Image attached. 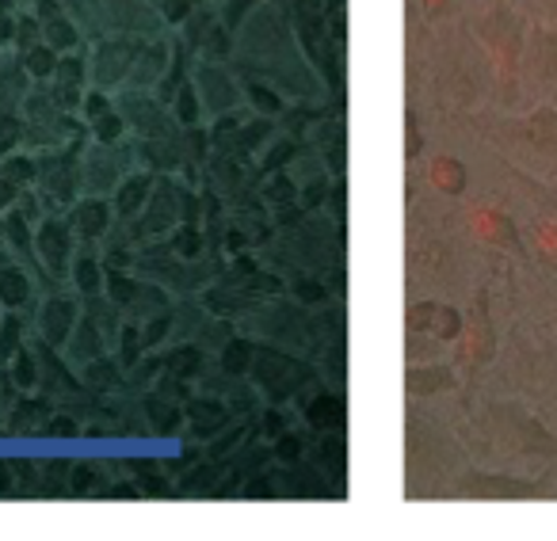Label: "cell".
<instances>
[{"label": "cell", "mask_w": 557, "mask_h": 541, "mask_svg": "<svg viewBox=\"0 0 557 541\" xmlns=\"http://www.w3.org/2000/svg\"><path fill=\"white\" fill-rule=\"evenodd\" d=\"M248 374H252V386L268 397V404H287L295 397L310 393L321 381V374H313L306 363H298V358L283 355L275 348H256L252 370Z\"/></svg>", "instance_id": "cell-1"}, {"label": "cell", "mask_w": 557, "mask_h": 541, "mask_svg": "<svg viewBox=\"0 0 557 541\" xmlns=\"http://www.w3.org/2000/svg\"><path fill=\"white\" fill-rule=\"evenodd\" d=\"M302 416H306V427L313 435H325V431H348V401H344V389H333V386H313L310 393L302 397Z\"/></svg>", "instance_id": "cell-2"}, {"label": "cell", "mask_w": 557, "mask_h": 541, "mask_svg": "<svg viewBox=\"0 0 557 541\" xmlns=\"http://www.w3.org/2000/svg\"><path fill=\"white\" fill-rule=\"evenodd\" d=\"M35 255L42 260V267L58 279L70 275V263H73V229L70 222L62 217H42V225L35 229Z\"/></svg>", "instance_id": "cell-3"}, {"label": "cell", "mask_w": 557, "mask_h": 541, "mask_svg": "<svg viewBox=\"0 0 557 541\" xmlns=\"http://www.w3.org/2000/svg\"><path fill=\"white\" fill-rule=\"evenodd\" d=\"M58 404L42 393H20L16 401L4 408V439H39L42 424L50 419Z\"/></svg>", "instance_id": "cell-4"}, {"label": "cell", "mask_w": 557, "mask_h": 541, "mask_svg": "<svg viewBox=\"0 0 557 541\" xmlns=\"http://www.w3.org/2000/svg\"><path fill=\"white\" fill-rule=\"evenodd\" d=\"M405 328L428 340H458L462 332V313L455 305H440V302H420L405 313Z\"/></svg>", "instance_id": "cell-5"}, {"label": "cell", "mask_w": 557, "mask_h": 541, "mask_svg": "<svg viewBox=\"0 0 557 541\" xmlns=\"http://www.w3.org/2000/svg\"><path fill=\"white\" fill-rule=\"evenodd\" d=\"M230 419H233V412L225 408V401L214 393H199V397L191 393L184 401V427H187V435L199 442H210Z\"/></svg>", "instance_id": "cell-6"}, {"label": "cell", "mask_w": 557, "mask_h": 541, "mask_svg": "<svg viewBox=\"0 0 557 541\" xmlns=\"http://www.w3.org/2000/svg\"><path fill=\"white\" fill-rule=\"evenodd\" d=\"M77 320H81V305L73 302V298H65V294L47 298V302L39 305V325H35L39 336H35V340L62 351L65 340L73 336V328H77Z\"/></svg>", "instance_id": "cell-7"}, {"label": "cell", "mask_w": 557, "mask_h": 541, "mask_svg": "<svg viewBox=\"0 0 557 541\" xmlns=\"http://www.w3.org/2000/svg\"><path fill=\"white\" fill-rule=\"evenodd\" d=\"M313 465L329 477V488H336L333 495H344V485H348V439H344V431L318 435Z\"/></svg>", "instance_id": "cell-8"}, {"label": "cell", "mask_w": 557, "mask_h": 541, "mask_svg": "<svg viewBox=\"0 0 557 541\" xmlns=\"http://www.w3.org/2000/svg\"><path fill=\"white\" fill-rule=\"evenodd\" d=\"M493 355H496V336H493V325H488L485 310H481L478 317H473L470 325H462V332H458V363L478 370V366H485Z\"/></svg>", "instance_id": "cell-9"}, {"label": "cell", "mask_w": 557, "mask_h": 541, "mask_svg": "<svg viewBox=\"0 0 557 541\" xmlns=\"http://www.w3.org/2000/svg\"><path fill=\"white\" fill-rule=\"evenodd\" d=\"M138 412H141V424L153 435H164V439H180V435H184V404L169 401V397H161L157 389L141 397Z\"/></svg>", "instance_id": "cell-10"}, {"label": "cell", "mask_w": 557, "mask_h": 541, "mask_svg": "<svg viewBox=\"0 0 557 541\" xmlns=\"http://www.w3.org/2000/svg\"><path fill=\"white\" fill-rule=\"evenodd\" d=\"M111 222H115V214H111V202L100 199V194H92V199H81L77 206H73V214H70V229H73V237H81V240H100L103 232L111 229Z\"/></svg>", "instance_id": "cell-11"}, {"label": "cell", "mask_w": 557, "mask_h": 541, "mask_svg": "<svg viewBox=\"0 0 557 541\" xmlns=\"http://www.w3.org/2000/svg\"><path fill=\"white\" fill-rule=\"evenodd\" d=\"M108 485H111V473L100 457H73L70 495H77V500H103Z\"/></svg>", "instance_id": "cell-12"}, {"label": "cell", "mask_w": 557, "mask_h": 541, "mask_svg": "<svg viewBox=\"0 0 557 541\" xmlns=\"http://www.w3.org/2000/svg\"><path fill=\"white\" fill-rule=\"evenodd\" d=\"M65 358H70L73 366H85V363H92V358H100V355H108V343H103V332H100V320L96 317H81L77 320V328H73V336L65 340Z\"/></svg>", "instance_id": "cell-13"}, {"label": "cell", "mask_w": 557, "mask_h": 541, "mask_svg": "<svg viewBox=\"0 0 557 541\" xmlns=\"http://www.w3.org/2000/svg\"><path fill=\"white\" fill-rule=\"evenodd\" d=\"M278 488H283V495H287V500H321V495H329L325 492L329 477L313 462L310 465L298 462V465H287V473L278 477Z\"/></svg>", "instance_id": "cell-14"}, {"label": "cell", "mask_w": 557, "mask_h": 541, "mask_svg": "<svg viewBox=\"0 0 557 541\" xmlns=\"http://www.w3.org/2000/svg\"><path fill=\"white\" fill-rule=\"evenodd\" d=\"M149 194H153V176H149V172H134V176H126L123 184H119L111 210H115L123 222H134V217L146 210Z\"/></svg>", "instance_id": "cell-15"}, {"label": "cell", "mask_w": 557, "mask_h": 541, "mask_svg": "<svg viewBox=\"0 0 557 541\" xmlns=\"http://www.w3.org/2000/svg\"><path fill=\"white\" fill-rule=\"evenodd\" d=\"M473 232H478L485 244H493V248H511L516 252L519 248V232H516V225H511V217L508 214H500V210H488V206H481L478 214H473Z\"/></svg>", "instance_id": "cell-16"}, {"label": "cell", "mask_w": 557, "mask_h": 541, "mask_svg": "<svg viewBox=\"0 0 557 541\" xmlns=\"http://www.w3.org/2000/svg\"><path fill=\"white\" fill-rule=\"evenodd\" d=\"M35 298V282L24 267H0V310L9 313H24Z\"/></svg>", "instance_id": "cell-17"}, {"label": "cell", "mask_w": 557, "mask_h": 541, "mask_svg": "<svg viewBox=\"0 0 557 541\" xmlns=\"http://www.w3.org/2000/svg\"><path fill=\"white\" fill-rule=\"evenodd\" d=\"M123 378H126V370L119 366V358H108V355H100V358H92V363L81 366V386L96 397H111L119 386H123Z\"/></svg>", "instance_id": "cell-18"}, {"label": "cell", "mask_w": 557, "mask_h": 541, "mask_svg": "<svg viewBox=\"0 0 557 541\" xmlns=\"http://www.w3.org/2000/svg\"><path fill=\"white\" fill-rule=\"evenodd\" d=\"M252 358H256V340H248V336H230V340L222 343V351H218V370H222L225 378H245V374L252 370Z\"/></svg>", "instance_id": "cell-19"}, {"label": "cell", "mask_w": 557, "mask_h": 541, "mask_svg": "<svg viewBox=\"0 0 557 541\" xmlns=\"http://www.w3.org/2000/svg\"><path fill=\"white\" fill-rule=\"evenodd\" d=\"M103 270L108 267H103L100 255L81 252V255H73V263H70V279L85 298H96V294H103Z\"/></svg>", "instance_id": "cell-20"}, {"label": "cell", "mask_w": 557, "mask_h": 541, "mask_svg": "<svg viewBox=\"0 0 557 541\" xmlns=\"http://www.w3.org/2000/svg\"><path fill=\"white\" fill-rule=\"evenodd\" d=\"M202 363H207V355H202L195 343H180V348H169L161 355V370L176 374V378H184V381H199Z\"/></svg>", "instance_id": "cell-21"}, {"label": "cell", "mask_w": 557, "mask_h": 541, "mask_svg": "<svg viewBox=\"0 0 557 541\" xmlns=\"http://www.w3.org/2000/svg\"><path fill=\"white\" fill-rule=\"evenodd\" d=\"M4 374H9L12 386H16L20 393H39V355H35L32 343L20 348L16 355L4 363Z\"/></svg>", "instance_id": "cell-22"}, {"label": "cell", "mask_w": 557, "mask_h": 541, "mask_svg": "<svg viewBox=\"0 0 557 541\" xmlns=\"http://www.w3.org/2000/svg\"><path fill=\"white\" fill-rule=\"evenodd\" d=\"M218 462H210V457H202V462L187 465V473L176 480L180 492L176 495H214L218 492Z\"/></svg>", "instance_id": "cell-23"}, {"label": "cell", "mask_w": 557, "mask_h": 541, "mask_svg": "<svg viewBox=\"0 0 557 541\" xmlns=\"http://www.w3.org/2000/svg\"><path fill=\"white\" fill-rule=\"evenodd\" d=\"M428 179H432L435 191L443 194H462L466 191V164L458 156H435L428 164Z\"/></svg>", "instance_id": "cell-24"}, {"label": "cell", "mask_w": 557, "mask_h": 541, "mask_svg": "<svg viewBox=\"0 0 557 541\" xmlns=\"http://www.w3.org/2000/svg\"><path fill=\"white\" fill-rule=\"evenodd\" d=\"M450 386H455V374H450L447 366H412V370L405 374V389H409L412 397H432Z\"/></svg>", "instance_id": "cell-25"}, {"label": "cell", "mask_w": 557, "mask_h": 541, "mask_svg": "<svg viewBox=\"0 0 557 541\" xmlns=\"http://www.w3.org/2000/svg\"><path fill=\"white\" fill-rule=\"evenodd\" d=\"M73 457H39V495H70Z\"/></svg>", "instance_id": "cell-26"}, {"label": "cell", "mask_w": 557, "mask_h": 541, "mask_svg": "<svg viewBox=\"0 0 557 541\" xmlns=\"http://www.w3.org/2000/svg\"><path fill=\"white\" fill-rule=\"evenodd\" d=\"M39 439H50V442H77L85 439V419L70 408H54L50 419L42 424V435Z\"/></svg>", "instance_id": "cell-27"}, {"label": "cell", "mask_w": 557, "mask_h": 541, "mask_svg": "<svg viewBox=\"0 0 557 541\" xmlns=\"http://www.w3.org/2000/svg\"><path fill=\"white\" fill-rule=\"evenodd\" d=\"M0 179L9 187H16V191H24L27 184L39 179V161L27 153H4V161H0Z\"/></svg>", "instance_id": "cell-28"}, {"label": "cell", "mask_w": 557, "mask_h": 541, "mask_svg": "<svg viewBox=\"0 0 557 541\" xmlns=\"http://www.w3.org/2000/svg\"><path fill=\"white\" fill-rule=\"evenodd\" d=\"M306 450H310V439H306L302 431H295V427H287L278 439H271V457H275L283 469H287V465L306 462Z\"/></svg>", "instance_id": "cell-29"}, {"label": "cell", "mask_w": 557, "mask_h": 541, "mask_svg": "<svg viewBox=\"0 0 557 541\" xmlns=\"http://www.w3.org/2000/svg\"><path fill=\"white\" fill-rule=\"evenodd\" d=\"M27 325H24V313H9L4 310V317H0V366L9 363L12 355H16L20 348H27Z\"/></svg>", "instance_id": "cell-30"}, {"label": "cell", "mask_w": 557, "mask_h": 541, "mask_svg": "<svg viewBox=\"0 0 557 541\" xmlns=\"http://www.w3.org/2000/svg\"><path fill=\"white\" fill-rule=\"evenodd\" d=\"M321 366H325V370H321V378H325L333 389L348 386V343H344V340L329 343V348H325V363H321Z\"/></svg>", "instance_id": "cell-31"}, {"label": "cell", "mask_w": 557, "mask_h": 541, "mask_svg": "<svg viewBox=\"0 0 557 541\" xmlns=\"http://www.w3.org/2000/svg\"><path fill=\"white\" fill-rule=\"evenodd\" d=\"M58 50H50L47 42H35L32 50H24V73L27 77H35V80H50L54 77V70H58Z\"/></svg>", "instance_id": "cell-32"}, {"label": "cell", "mask_w": 557, "mask_h": 541, "mask_svg": "<svg viewBox=\"0 0 557 541\" xmlns=\"http://www.w3.org/2000/svg\"><path fill=\"white\" fill-rule=\"evenodd\" d=\"M12 477H16V495H39V457L12 454Z\"/></svg>", "instance_id": "cell-33"}, {"label": "cell", "mask_w": 557, "mask_h": 541, "mask_svg": "<svg viewBox=\"0 0 557 541\" xmlns=\"http://www.w3.org/2000/svg\"><path fill=\"white\" fill-rule=\"evenodd\" d=\"M42 42H47L50 50H58V54H65V50L77 47V27H73L65 16L47 20V24H42Z\"/></svg>", "instance_id": "cell-34"}, {"label": "cell", "mask_w": 557, "mask_h": 541, "mask_svg": "<svg viewBox=\"0 0 557 541\" xmlns=\"http://www.w3.org/2000/svg\"><path fill=\"white\" fill-rule=\"evenodd\" d=\"M199 88L195 85H180V92L172 96V111H176V123L180 126H199Z\"/></svg>", "instance_id": "cell-35"}, {"label": "cell", "mask_w": 557, "mask_h": 541, "mask_svg": "<svg viewBox=\"0 0 557 541\" xmlns=\"http://www.w3.org/2000/svg\"><path fill=\"white\" fill-rule=\"evenodd\" d=\"M172 255H180V260H195V255H202V229L199 225L180 222L176 229H172Z\"/></svg>", "instance_id": "cell-36"}, {"label": "cell", "mask_w": 557, "mask_h": 541, "mask_svg": "<svg viewBox=\"0 0 557 541\" xmlns=\"http://www.w3.org/2000/svg\"><path fill=\"white\" fill-rule=\"evenodd\" d=\"M290 427V416L283 412V404H268V408L260 412V419H256V431L263 435V439H278V435Z\"/></svg>", "instance_id": "cell-37"}, {"label": "cell", "mask_w": 557, "mask_h": 541, "mask_svg": "<svg viewBox=\"0 0 557 541\" xmlns=\"http://www.w3.org/2000/svg\"><path fill=\"white\" fill-rule=\"evenodd\" d=\"M88 126H92V138L100 141V146H115V141L123 138V130H126L123 115H115V111H108V115H100L96 123H88Z\"/></svg>", "instance_id": "cell-38"}, {"label": "cell", "mask_w": 557, "mask_h": 541, "mask_svg": "<svg viewBox=\"0 0 557 541\" xmlns=\"http://www.w3.org/2000/svg\"><path fill=\"white\" fill-rule=\"evenodd\" d=\"M248 100H252V108H260L263 115H278L283 111V100H278L271 88H263V85H252L248 88Z\"/></svg>", "instance_id": "cell-39"}, {"label": "cell", "mask_w": 557, "mask_h": 541, "mask_svg": "<svg viewBox=\"0 0 557 541\" xmlns=\"http://www.w3.org/2000/svg\"><path fill=\"white\" fill-rule=\"evenodd\" d=\"M295 294L302 298L306 305H318V302H325V298H329V287L321 279H298L295 282Z\"/></svg>", "instance_id": "cell-40"}, {"label": "cell", "mask_w": 557, "mask_h": 541, "mask_svg": "<svg viewBox=\"0 0 557 541\" xmlns=\"http://www.w3.org/2000/svg\"><path fill=\"white\" fill-rule=\"evenodd\" d=\"M81 111H85L88 123H96V118L111 111V100L103 92H85V96H81Z\"/></svg>", "instance_id": "cell-41"}, {"label": "cell", "mask_w": 557, "mask_h": 541, "mask_svg": "<svg viewBox=\"0 0 557 541\" xmlns=\"http://www.w3.org/2000/svg\"><path fill=\"white\" fill-rule=\"evenodd\" d=\"M420 149H424V134H420V123L417 115H405V153L409 156H420Z\"/></svg>", "instance_id": "cell-42"}, {"label": "cell", "mask_w": 557, "mask_h": 541, "mask_svg": "<svg viewBox=\"0 0 557 541\" xmlns=\"http://www.w3.org/2000/svg\"><path fill=\"white\" fill-rule=\"evenodd\" d=\"M195 0H164V16L172 20V24H184L187 16H191Z\"/></svg>", "instance_id": "cell-43"}, {"label": "cell", "mask_w": 557, "mask_h": 541, "mask_svg": "<svg viewBox=\"0 0 557 541\" xmlns=\"http://www.w3.org/2000/svg\"><path fill=\"white\" fill-rule=\"evenodd\" d=\"M16 495V477H12V462L0 457V500H12Z\"/></svg>", "instance_id": "cell-44"}, {"label": "cell", "mask_w": 557, "mask_h": 541, "mask_svg": "<svg viewBox=\"0 0 557 541\" xmlns=\"http://www.w3.org/2000/svg\"><path fill=\"white\" fill-rule=\"evenodd\" d=\"M539 248L549 255V260H557V225L554 222L542 225V229H539Z\"/></svg>", "instance_id": "cell-45"}, {"label": "cell", "mask_w": 557, "mask_h": 541, "mask_svg": "<svg viewBox=\"0 0 557 541\" xmlns=\"http://www.w3.org/2000/svg\"><path fill=\"white\" fill-rule=\"evenodd\" d=\"M256 0H230V9H225V16H230V24L237 27L240 24V16H245L248 9H252Z\"/></svg>", "instance_id": "cell-46"}, {"label": "cell", "mask_w": 557, "mask_h": 541, "mask_svg": "<svg viewBox=\"0 0 557 541\" xmlns=\"http://www.w3.org/2000/svg\"><path fill=\"white\" fill-rule=\"evenodd\" d=\"M16 39V20L12 16H0V47H9Z\"/></svg>", "instance_id": "cell-47"}, {"label": "cell", "mask_w": 557, "mask_h": 541, "mask_svg": "<svg viewBox=\"0 0 557 541\" xmlns=\"http://www.w3.org/2000/svg\"><path fill=\"white\" fill-rule=\"evenodd\" d=\"M424 4H428V12H443V9H447V0H424Z\"/></svg>", "instance_id": "cell-48"}, {"label": "cell", "mask_w": 557, "mask_h": 541, "mask_svg": "<svg viewBox=\"0 0 557 541\" xmlns=\"http://www.w3.org/2000/svg\"><path fill=\"white\" fill-rule=\"evenodd\" d=\"M9 9H12V0H0V16H9Z\"/></svg>", "instance_id": "cell-49"}]
</instances>
